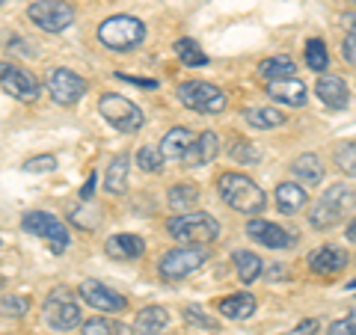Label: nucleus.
Here are the masks:
<instances>
[{
    "mask_svg": "<svg viewBox=\"0 0 356 335\" xmlns=\"http://www.w3.org/2000/svg\"><path fill=\"white\" fill-rule=\"evenodd\" d=\"M77 294L83 297L86 306H92L98 311H125L128 309V300L119 291H113V288H107L104 282H98V279H83V282L77 285Z\"/></svg>",
    "mask_w": 356,
    "mask_h": 335,
    "instance_id": "obj_13",
    "label": "nucleus"
},
{
    "mask_svg": "<svg viewBox=\"0 0 356 335\" xmlns=\"http://www.w3.org/2000/svg\"><path fill=\"white\" fill-rule=\"evenodd\" d=\"M220 154V140H217V133L214 131H205V133H199L196 142H193V149L191 154L184 158L187 166H202V163H211Z\"/></svg>",
    "mask_w": 356,
    "mask_h": 335,
    "instance_id": "obj_21",
    "label": "nucleus"
},
{
    "mask_svg": "<svg viewBox=\"0 0 356 335\" xmlns=\"http://www.w3.org/2000/svg\"><path fill=\"white\" fill-rule=\"evenodd\" d=\"M309 193L297 181H282L276 187V205H280L282 214H297L300 208H306Z\"/></svg>",
    "mask_w": 356,
    "mask_h": 335,
    "instance_id": "obj_22",
    "label": "nucleus"
},
{
    "mask_svg": "<svg viewBox=\"0 0 356 335\" xmlns=\"http://www.w3.org/2000/svg\"><path fill=\"white\" fill-rule=\"evenodd\" d=\"M143 39H146V24L134 15H113L98 24V42L116 54L137 48Z\"/></svg>",
    "mask_w": 356,
    "mask_h": 335,
    "instance_id": "obj_3",
    "label": "nucleus"
},
{
    "mask_svg": "<svg viewBox=\"0 0 356 335\" xmlns=\"http://www.w3.org/2000/svg\"><path fill=\"white\" fill-rule=\"evenodd\" d=\"M175 54H178V60H181L187 69H199V65H208V54L199 48V42H193V39H178V42H175Z\"/></svg>",
    "mask_w": 356,
    "mask_h": 335,
    "instance_id": "obj_31",
    "label": "nucleus"
},
{
    "mask_svg": "<svg viewBox=\"0 0 356 335\" xmlns=\"http://www.w3.org/2000/svg\"><path fill=\"white\" fill-rule=\"evenodd\" d=\"M175 95L187 110H196V113H222L226 110V92L208 81H184Z\"/></svg>",
    "mask_w": 356,
    "mask_h": 335,
    "instance_id": "obj_6",
    "label": "nucleus"
},
{
    "mask_svg": "<svg viewBox=\"0 0 356 335\" xmlns=\"http://www.w3.org/2000/svg\"><path fill=\"white\" fill-rule=\"evenodd\" d=\"M21 229L36 234V238H42V240H48L51 252H57V255H63L72 243V234H69V229H65V222L60 217L48 214V211H30V214H24Z\"/></svg>",
    "mask_w": 356,
    "mask_h": 335,
    "instance_id": "obj_5",
    "label": "nucleus"
},
{
    "mask_svg": "<svg viewBox=\"0 0 356 335\" xmlns=\"http://www.w3.org/2000/svg\"><path fill=\"white\" fill-rule=\"evenodd\" d=\"M217 190H220L222 202H226L229 208H235L238 214L259 217L261 211L267 208L264 190L255 184V181H250L247 175H241V172H222L217 178Z\"/></svg>",
    "mask_w": 356,
    "mask_h": 335,
    "instance_id": "obj_1",
    "label": "nucleus"
},
{
    "mask_svg": "<svg viewBox=\"0 0 356 335\" xmlns=\"http://www.w3.org/2000/svg\"><path fill=\"white\" fill-rule=\"evenodd\" d=\"M119 81L125 83H137V86H146V89H158V81H143V77H134V74H125V72H116Z\"/></svg>",
    "mask_w": 356,
    "mask_h": 335,
    "instance_id": "obj_42",
    "label": "nucleus"
},
{
    "mask_svg": "<svg viewBox=\"0 0 356 335\" xmlns=\"http://www.w3.org/2000/svg\"><path fill=\"white\" fill-rule=\"evenodd\" d=\"M95 181H98V175L92 172V175H89V178H86V184L81 187V199H83V202H86V199H92V190H95Z\"/></svg>",
    "mask_w": 356,
    "mask_h": 335,
    "instance_id": "obj_43",
    "label": "nucleus"
},
{
    "mask_svg": "<svg viewBox=\"0 0 356 335\" xmlns=\"http://www.w3.org/2000/svg\"><path fill=\"white\" fill-rule=\"evenodd\" d=\"M306 65H309L312 72H327L330 54H327L324 39H309L306 42Z\"/></svg>",
    "mask_w": 356,
    "mask_h": 335,
    "instance_id": "obj_32",
    "label": "nucleus"
},
{
    "mask_svg": "<svg viewBox=\"0 0 356 335\" xmlns=\"http://www.w3.org/2000/svg\"><path fill=\"white\" fill-rule=\"evenodd\" d=\"M166 231H170L175 240H184V243H191V247H202V243L217 240L220 222L211 214H205V211H191V214L170 217Z\"/></svg>",
    "mask_w": 356,
    "mask_h": 335,
    "instance_id": "obj_4",
    "label": "nucleus"
},
{
    "mask_svg": "<svg viewBox=\"0 0 356 335\" xmlns=\"http://www.w3.org/2000/svg\"><path fill=\"white\" fill-rule=\"evenodd\" d=\"M128 170H131V158L128 154H116L113 161L107 166V175H104V187L107 193L122 196L128 190Z\"/></svg>",
    "mask_w": 356,
    "mask_h": 335,
    "instance_id": "obj_24",
    "label": "nucleus"
},
{
    "mask_svg": "<svg viewBox=\"0 0 356 335\" xmlns=\"http://www.w3.org/2000/svg\"><path fill=\"white\" fill-rule=\"evenodd\" d=\"M0 86H3L6 95L18 98V101H36L42 92L36 74L21 69V65H13V63H3V69H0Z\"/></svg>",
    "mask_w": 356,
    "mask_h": 335,
    "instance_id": "obj_11",
    "label": "nucleus"
},
{
    "mask_svg": "<svg viewBox=\"0 0 356 335\" xmlns=\"http://www.w3.org/2000/svg\"><path fill=\"white\" fill-rule=\"evenodd\" d=\"M348 240L356 243V220H350V226H348Z\"/></svg>",
    "mask_w": 356,
    "mask_h": 335,
    "instance_id": "obj_44",
    "label": "nucleus"
},
{
    "mask_svg": "<svg viewBox=\"0 0 356 335\" xmlns=\"http://www.w3.org/2000/svg\"><path fill=\"white\" fill-rule=\"evenodd\" d=\"M163 152H161V146H143L140 152H137V166L143 172H161L163 170Z\"/></svg>",
    "mask_w": 356,
    "mask_h": 335,
    "instance_id": "obj_33",
    "label": "nucleus"
},
{
    "mask_svg": "<svg viewBox=\"0 0 356 335\" xmlns=\"http://www.w3.org/2000/svg\"><path fill=\"white\" fill-rule=\"evenodd\" d=\"M83 335H134L128 323H119L113 318H89L83 320Z\"/></svg>",
    "mask_w": 356,
    "mask_h": 335,
    "instance_id": "obj_29",
    "label": "nucleus"
},
{
    "mask_svg": "<svg viewBox=\"0 0 356 335\" xmlns=\"http://www.w3.org/2000/svg\"><path fill=\"white\" fill-rule=\"evenodd\" d=\"M353 3H356V0H353Z\"/></svg>",
    "mask_w": 356,
    "mask_h": 335,
    "instance_id": "obj_45",
    "label": "nucleus"
},
{
    "mask_svg": "<svg viewBox=\"0 0 356 335\" xmlns=\"http://www.w3.org/2000/svg\"><path fill=\"white\" fill-rule=\"evenodd\" d=\"M341 57L350 65H356V24L348 30V36H344V42H341Z\"/></svg>",
    "mask_w": 356,
    "mask_h": 335,
    "instance_id": "obj_39",
    "label": "nucleus"
},
{
    "mask_svg": "<svg viewBox=\"0 0 356 335\" xmlns=\"http://www.w3.org/2000/svg\"><path fill=\"white\" fill-rule=\"evenodd\" d=\"M321 332V320H315V318H306V320H300L297 327L288 332V335H318Z\"/></svg>",
    "mask_w": 356,
    "mask_h": 335,
    "instance_id": "obj_41",
    "label": "nucleus"
},
{
    "mask_svg": "<svg viewBox=\"0 0 356 335\" xmlns=\"http://www.w3.org/2000/svg\"><path fill=\"white\" fill-rule=\"evenodd\" d=\"M166 202H170L172 211H187V208H193L199 202V187L196 184H175L170 187V196H166Z\"/></svg>",
    "mask_w": 356,
    "mask_h": 335,
    "instance_id": "obj_30",
    "label": "nucleus"
},
{
    "mask_svg": "<svg viewBox=\"0 0 356 335\" xmlns=\"http://www.w3.org/2000/svg\"><path fill=\"white\" fill-rule=\"evenodd\" d=\"M291 172L303 184H321V178H324V163H321L318 154H300L291 166Z\"/></svg>",
    "mask_w": 356,
    "mask_h": 335,
    "instance_id": "obj_27",
    "label": "nucleus"
},
{
    "mask_svg": "<svg viewBox=\"0 0 356 335\" xmlns=\"http://www.w3.org/2000/svg\"><path fill=\"white\" fill-rule=\"evenodd\" d=\"M48 92H51V98L57 104H63V107H72V104H77L83 98V92H86V81L77 72H72V69H54L51 74H48Z\"/></svg>",
    "mask_w": 356,
    "mask_h": 335,
    "instance_id": "obj_12",
    "label": "nucleus"
},
{
    "mask_svg": "<svg viewBox=\"0 0 356 335\" xmlns=\"http://www.w3.org/2000/svg\"><path fill=\"white\" fill-rule=\"evenodd\" d=\"M196 142V133L187 131V128H170L166 131V137L161 140V152L166 161H184L187 154H191Z\"/></svg>",
    "mask_w": 356,
    "mask_h": 335,
    "instance_id": "obj_19",
    "label": "nucleus"
},
{
    "mask_svg": "<svg viewBox=\"0 0 356 335\" xmlns=\"http://www.w3.org/2000/svg\"><path fill=\"white\" fill-rule=\"evenodd\" d=\"M247 122L259 131H270V128L285 125V113L276 107H252V110H247Z\"/></svg>",
    "mask_w": 356,
    "mask_h": 335,
    "instance_id": "obj_28",
    "label": "nucleus"
},
{
    "mask_svg": "<svg viewBox=\"0 0 356 335\" xmlns=\"http://www.w3.org/2000/svg\"><path fill=\"white\" fill-rule=\"evenodd\" d=\"M44 320H48V327L51 329H57V332H69L74 327H81V320H83V311H81V303L65 291V288H57V291H51L48 300H44Z\"/></svg>",
    "mask_w": 356,
    "mask_h": 335,
    "instance_id": "obj_7",
    "label": "nucleus"
},
{
    "mask_svg": "<svg viewBox=\"0 0 356 335\" xmlns=\"http://www.w3.org/2000/svg\"><path fill=\"white\" fill-rule=\"evenodd\" d=\"M104 252L116 261H134L146 252V240L140 234H113V238H107Z\"/></svg>",
    "mask_w": 356,
    "mask_h": 335,
    "instance_id": "obj_17",
    "label": "nucleus"
},
{
    "mask_svg": "<svg viewBox=\"0 0 356 335\" xmlns=\"http://www.w3.org/2000/svg\"><path fill=\"white\" fill-rule=\"evenodd\" d=\"M98 110H102V116L122 133L140 131L143 122H146V116H143V110L137 104L128 101V98H122V95H116V92H104L102 98H98Z\"/></svg>",
    "mask_w": 356,
    "mask_h": 335,
    "instance_id": "obj_8",
    "label": "nucleus"
},
{
    "mask_svg": "<svg viewBox=\"0 0 356 335\" xmlns=\"http://www.w3.org/2000/svg\"><path fill=\"white\" fill-rule=\"evenodd\" d=\"M57 170V158L54 154H39V158H30L24 163V172H51Z\"/></svg>",
    "mask_w": 356,
    "mask_h": 335,
    "instance_id": "obj_37",
    "label": "nucleus"
},
{
    "mask_svg": "<svg viewBox=\"0 0 356 335\" xmlns=\"http://www.w3.org/2000/svg\"><path fill=\"white\" fill-rule=\"evenodd\" d=\"M220 315L226 320H243L255 315V297L241 291V294H232V297H222L220 300Z\"/></svg>",
    "mask_w": 356,
    "mask_h": 335,
    "instance_id": "obj_23",
    "label": "nucleus"
},
{
    "mask_svg": "<svg viewBox=\"0 0 356 335\" xmlns=\"http://www.w3.org/2000/svg\"><path fill=\"white\" fill-rule=\"evenodd\" d=\"M27 311V300L18 297V294H6L3 297V315L6 318H21Z\"/></svg>",
    "mask_w": 356,
    "mask_h": 335,
    "instance_id": "obj_38",
    "label": "nucleus"
},
{
    "mask_svg": "<svg viewBox=\"0 0 356 335\" xmlns=\"http://www.w3.org/2000/svg\"><path fill=\"white\" fill-rule=\"evenodd\" d=\"M184 320L193 323V327H202V329H217L220 327V323L214 318H208L199 306H184Z\"/></svg>",
    "mask_w": 356,
    "mask_h": 335,
    "instance_id": "obj_36",
    "label": "nucleus"
},
{
    "mask_svg": "<svg viewBox=\"0 0 356 335\" xmlns=\"http://www.w3.org/2000/svg\"><path fill=\"white\" fill-rule=\"evenodd\" d=\"M327 335H356V320H353V318H344V320L330 323Z\"/></svg>",
    "mask_w": 356,
    "mask_h": 335,
    "instance_id": "obj_40",
    "label": "nucleus"
},
{
    "mask_svg": "<svg viewBox=\"0 0 356 335\" xmlns=\"http://www.w3.org/2000/svg\"><path fill=\"white\" fill-rule=\"evenodd\" d=\"M267 95L280 104L288 107H303L306 104V83L297 77H285V81H270L267 83Z\"/></svg>",
    "mask_w": 356,
    "mask_h": 335,
    "instance_id": "obj_18",
    "label": "nucleus"
},
{
    "mask_svg": "<svg viewBox=\"0 0 356 335\" xmlns=\"http://www.w3.org/2000/svg\"><path fill=\"white\" fill-rule=\"evenodd\" d=\"M27 18L44 33H63L65 27H72L74 9L65 0H36V3H30Z\"/></svg>",
    "mask_w": 356,
    "mask_h": 335,
    "instance_id": "obj_9",
    "label": "nucleus"
},
{
    "mask_svg": "<svg viewBox=\"0 0 356 335\" xmlns=\"http://www.w3.org/2000/svg\"><path fill=\"white\" fill-rule=\"evenodd\" d=\"M259 74L264 77L267 83L270 81H285V77H294L297 74V65L291 57H267L259 63Z\"/></svg>",
    "mask_w": 356,
    "mask_h": 335,
    "instance_id": "obj_26",
    "label": "nucleus"
},
{
    "mask_svg": "<svg viewBox=\"0 0 356 335\" xmlns=\"http://www.w3.org/2000/svg\"><path fill=\"white\" fill-rule=\"evenodd\" d=\"M353 208H356V190L350 184H332V187H327V193H321V199L312 205L309 222H312V229L327 231L332 226H339Z\"/></svg>",
    "mask_w": 356,
    "mask_h": 335,
    "instance_id": "obj_2",
    "label": "nucleus"
},
{
    "mask_svg": "<svg viewBox=\"0 0 356 335\" xmlns=\"http://www.w3.org/2000/svg\"><path fill=\"white\" fill-rule=\"evenodd\" d=\"M170 323V311L163 306H146L137 315V323H134V332L137 335H161Z\"/></svg>",
    "mask_w": 356,
    "mask_h": 335,
    "instance_id": "obj_20",
    "label": "nucleus"
},
{
    "mask_svg": "<svg viewBox=\"0 0 356 335\" xmlns=\"http://www.w3.org/2000/svg\"><path fill=\"white\" fill-rule=\"evenodd\" d=\"M336 166H339L344 175L356 178V140L353 142H344V146L336 149Z\"/></svg>",
    "mask_w": 356,
    "mask_h": 335,
    "instance_id": "obj_34",
    "label": "nucleus"
},
{
    "mask_svg": "<svg viewBox=\"0 0 356 335\" xmlns=\"http://www.w3.org/2000/svg\"><path fill=\"white\" fill-rule=\"evenodd\" d=\"M315 92L321 98V104H327L330 110H344L348 107V83L341 81L339 74H324V77H318V86H315Z\"/></svg>",
    "mask_w": 356,
    "mask_h": 335,
    "instance_id": "obj_16",
    "label": "nucleus"
},
{
    "mask_svg": "<svg viewBox=\"0 0 356 335\" xmlns=\"http://www.w3.org/2000/svg\"><path fill=\"white\" fill-rule=\"evenodd\" d=\"M232 261H235V273H238V279L243 285H252L255 279L264 273V261L250 250H238L235 255H232Z\"/></svg>",
    "mask_w": 356,
    "mask_h": 335,
    "instance_id": "obj_25",
    "label": "nucleus"
},
{
    "mask_svg": "<svg viewBox=\"0 0 356 335\" xmlns=\"http://www.w3.org/2000/svg\"><path fill=\"white\" fill-rule=\"evenodd\" d=\"M205 261H208V252L202 247H175L170 252H163L158 270L163 279H184L196 273Z\"/></svg>",
    "mask_w": 356,
    "mask_h": 335,
    "instance_id": "obj_10",
    "label": "nucleus"
},
{
    "mask_svg": "<svg viewBox=\"0 0 356 335\" xmlns=\"http://www.w3.org/2000/svg\"><path fill=\"white\" fill-rule=\"evenodd\" d=\"M247 234L255 243L267 247V250H288L297 240V234L285 231L282 226H276V222H270V220H261V217H255V220L247 222Z\"/></svg>",
    "mask_w": 356,
    "mask_h": 335,
    "instance_id": "obj_14",
    "label": "nucleus"
},
{
    "mask_svg": "<svg viewBox=\"0 0 356 335\" xmlns=\"http://www.w3.org/2000/svg\"><path fill=\"white\" fill-rule=\"evenodd\" d=\"M229 154L235 158L238 163H259L261 161V152L252 146V142H247V140H238L235 146L229 149Z\"/></svg>",
    "mask_w": 356,
    "mask_h": 335,
    "instance_id": "obj_35",
    "label": "nucleus"
},
{
    "mask_svg": "<svg viewBox=\"0 0 356 335\" xmlns=\"http://www.w3.org/2000/svg\"><path fill=\"white\" fill-rule=\"evenodd\" d=\"M306 264H309V270L318 273V276H336V273H341L344 267H348V252H344L341 247L327 243V247L312 250Z\"/></svg>",
    "mask_w": 356,
    "mask_h": 335,
    "instance_id": "obj_15",
    "label": "nucleus"
}]
</instances>
